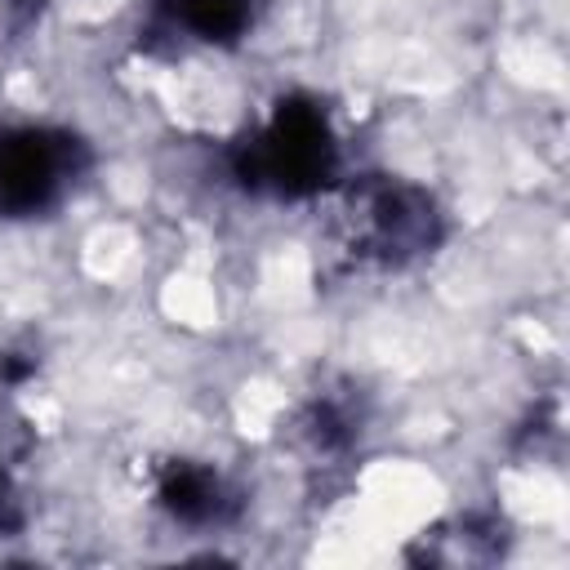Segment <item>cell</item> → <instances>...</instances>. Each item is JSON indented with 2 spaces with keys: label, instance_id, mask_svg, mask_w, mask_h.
I'll use <instances>...</instances> for the list:
<instances>
[{
  "label": "cell",
  "instance_id": "7",
  "mask_svg": "<svg viewBox=\"0 0 570 570\" xmlns=\"http://www.w3.org/2000/svg\"><path fill=\"white\" fill-rule=\"evenodd\" d=\"M22 525H27V499H22L18 481L9 472H0V539L22 534Z\"/></svg>",
  "mask_w": 570,
  "mask_h": 570
},
{
  "label": "cell",
  "instance_id": "2",
  "mask_svg": "<svg viewBox=\"0 0 570 570\" xmlns=\"http://www.w3.org/2000/svg\"><path fill=\"white\" fill-rule=\"evenodd\" d=\"M330 200V240L356 272H405L445 236L436 196L401 174L338 178Z\"/></svg>",
  "mask_w": 570,
  "mask_h": 570
},
{
  "label": "cell",
  "instance_id": "1",
  "mask_svg": "<svg viewBox=\"0 0 570 570\" xmlns=\"http://www.w3.org/2000/svg\"><path fill=\"white\" fill-rule=\"evenodd\" d=\"M227 174L263 200H316L343 178L338 129L321 98L281 94L258 125L227 147Z\"/></svg>",
  "mask_w": 570,
  "mask_h": 570
},
{
  "label": "cell",
  "instance_id": "4",
  "mask_svg": "<svg viewBox=\"0 0 570 570\" xmlns=\"http://www.w3.org/2000/svg\"><path fill=\"white\" fill-rule=\"evenodd\" d=\"M151 499L183 530H227V525H236V517L245 508L236 481L218 463L191 459V454L165 459L156 468Z\"/></svg>",
  "mask_w": 570,
  "mask_h": 570
},
{
  "label": "cell",
  "instance_id": "6",
  "mask_svg": "<svg viewBox=\"0 0 570 570\" xmlns=\"http://www.w3.org/2000/svg\"><path fill=\"white\" fill-rule=\"evenodd\" d=\"M303 432H307L312 450H321V454H343V450H352L356 436H361V414H356L352 401H343V396H316V401L307 405V414H303Z\"/></svg>",
  "mask_w": 570,
  "mask_h": 570
},
{
  "label": "cell",
  "instance_id": "3",
  "mask_svg": "<svg viewBox=\"0 0 570 570\" xmlns=\"http://www.w3.org/2000/svg\"><path fill=\"white\" fill-rule=\"evenodd\" d=\"M94 151L67 125H4L0 129V218H45L89 174Z\"/></svg>",
  "mask_w": 570,
  "mask_h": 570
},
{
  "label": "cell",
  "instance_id": "5",
  "mask_svg": "<svg viewBox=\"0 0 570 570\" xmlns=\"http://www.w3.org/2000/svg\"><path fill=\"white\" fill-rule=\"evenodd\" d=\"M258 0H151V27L183 45L232 49L254 31Z\"/></svg>",
  "mask_w": 570,
  "mask_h": 570
}]
</instances>
